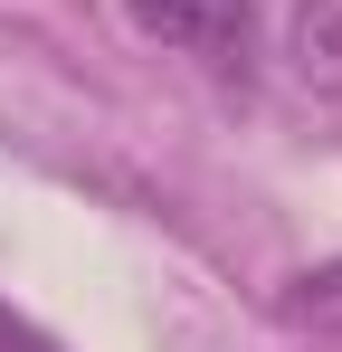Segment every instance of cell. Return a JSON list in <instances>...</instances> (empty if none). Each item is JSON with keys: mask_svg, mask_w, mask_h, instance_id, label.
Returning <instances> with one entry per match:
<instances>
[{"mask_svg": "<svg viewBox=\"0 0 342 352\" xmlns=\"http://www.w3.org/2000/svg\"><path fill=\"white\" fill-rule=\"evenodd\" d=\"M276 314L304 324V333H342V257H333V267H304V276L276 295Z\"/></svg>", "mask_w": 342, "mask_h": 352, "instance_id": "obj_3", "label": "cell"}, {"mask_svg": "<svg viewBox=\"0 0 342 352\" xmlns=\"http://www.w3.org/2000/svg\"><path fill=\"white\" fill-rule=\"evenodd\" d=\"M124 19L171 58H200L209 76H247L257 58V0H124Z\"/></svg>", "mask_w": 342, "mask_h": 352, "instance_id": "obj_1", "label": "cell"}, {"mask_svg": "<svg viewBox=\"0 0 342 352\" xmlns=\"http://www.w3.org/2000/svg\"><path fill=\"white\" fill-rule=\"evenodd\" d=\"M285 58H295L304 86L342 96V0H295V19H285Z\"/></svg>", "mask_w": 342, "mask_h": 352, "instance_id": "obj_2", "label": "cell"}]
</instances>
